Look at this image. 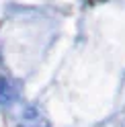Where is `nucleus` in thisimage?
<instances>
[{"label": "nucleus", "instance_id": "nucleus-1", "mask_svg": "<svg viewBox=\"0 0 125 127\" xmlns=\"http://www.w3.org/2000/svg\"><path fill=\"white\" fill-rule=\"evenodd\" d=\"M17 98V88L6 76H0V105H8Z\"/></svg>", "mask_w": 125, "mask_h": 127}, {"label": "nucleus", "instance_id": "nucleus-2", "mask_svg": "<svg viewBox=\"0 0 125 127\" xmlns=\"http://www.w3.org/2000/svg\"><path fill=\"white\" fill-rule=\"evenodd\" d=\"M21 127H47V123H45V119H41V115L35 109H27Z\"/></svg>", "mask_w": 125, "mask_h": 127}]
</instances>
